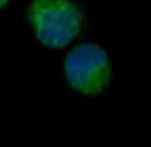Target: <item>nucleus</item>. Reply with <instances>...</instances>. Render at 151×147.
I'll return each instance as SVG.
<instances>
[{
	"instance_id": "f257e3e1",
	"label": "nucleus",
	"mask_w": 151,
	"mask_h": 147,
	"mask_svg": "<svg viewBox=\"0 0 151 147\" xmlns=\"http://www.w3.org/2000/svg\"><path fill=\"white\" fill-rule=\"evenodd\" d=\"M29 25L46 48H63L76 40L82 27V13L71 0H32Z\"/></svg>"
},
{
	"instance_id": "f03ea898",
	"label": "nucleus",
	"mask_w": 151,
	"mask_h": 147,
	"mask_svg": "<svg viewBox=\"0 0 151 147\" xmlns=\"http://www.w3.org/2000/svg\"><path fill=\"white\" fill-rule=\"evenodd\" d=\"M67 84L80 95H99L109 82V55L97 42H82L73 46L63 63Z\"/></svg>"
},
{
	"instance_id": "7ed1b4c3",
	"label": "nucleus",
	"mask_w": 151,
	"mask_h": 147,
	"mask_svg": "<svg viewBox=\"0 0 151 147\" xmlns=\"http://www.w3.org/2000/svg\"><path fill=\"white\" fill-rule=\"evenodd\" d=\"M6 4H9V0H0V11H2V9H4Z\"/></svg>"
}]
</instances>
